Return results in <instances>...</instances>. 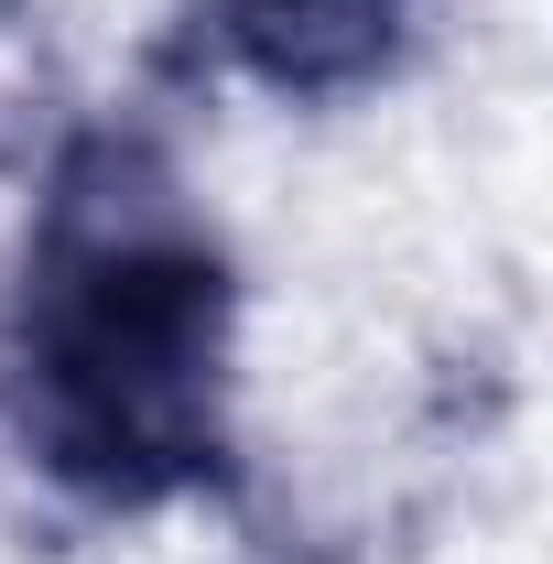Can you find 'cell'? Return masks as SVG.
<instances>
[{"label":"cell","instance_id":"2","mask_svg":"<svg viewBox=\"0 0 553 564\" xmlns=\"http://www.w3.org/2000/svg\"><path fill=\"white\" fill-rule=\"evenodd\" d=\"M423 0H217V55L293 109L358 98L402 66Z\"/></svg>","mask_w":553,"mask_h":564},{"label":"cell","instance_id":"1","mask_svg":"<svg viewBox=\"0 0 553 564\" xmlns=\"http://www.w3.org/2000/svg\"><path fill=\"white\" fill-rule=\"evenodd\" d=\"M0 434L55 499L152 521L239 467V261L152 131H76L0 282Z\"/></svg>","mask_w":553,"mask_h":564}]
</instances>
